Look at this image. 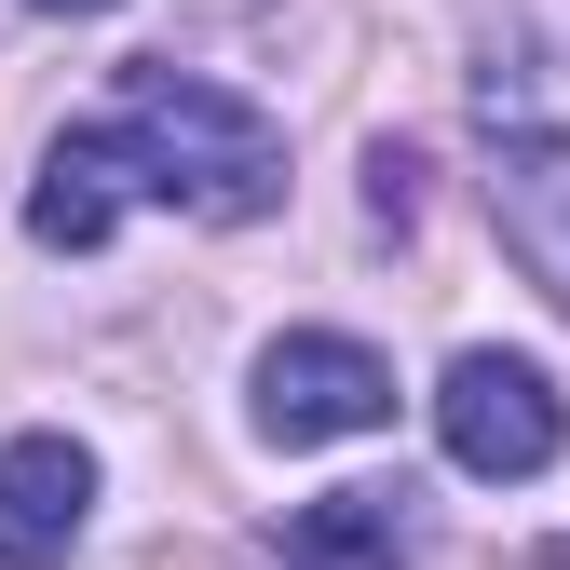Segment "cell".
I'll use <instances>...</instances> for the list:
<instances>
[{"mask_svg": "<svg viewBox=\"0 0 570 570\" xmlns=\"http://www.w3.org/2000/svg\"><path fill=\"white\" fill-rule=\"evenodd\" d=\"M367 204H381V218H407V204H421V164H407V150H367Z\"/></svg>", "mask_w": 570, "mask_h": 570, "instance_id": "52a82bcc", "label": "cell"}, {"mask_svg": "<svg viewBox=\"0 0 570 570\" xmlns=\"http://www.w3.org/2000/svg\"><path fill=\"white\" fill-rule=\"evenodd\" d=\"M285 557L299 570H407L421 517H407V489H313V503L285 517Z\"/></svg>", "mask_w": 570, "mask_h": 570, "instance_id": "8992f818", "label": "cell"}, {"mask_svg": "<svg viewBox=\"0 0 570 570\" xmlns=\"http://www.w3.org/2000/svg\"><path fill=\"white\" fill-rule=\"evenodd\" d=\"M435 435H449L462 475H543V462L570 449V407H557V381L530 367V353H449Z\"/></svg>", "mask_w": 570, "mask_h": 570, "instance_id": "3957f363", "label": "cell"}, {"mask_svg": "<svg viewBox=\"0 0 570 570\" xmlns=\"http://www.w3.org/2000/svg\"><path fill=\"white\" fill-rule=\"evenodd\" d=\"M28 14H109V0H28Z\"/></svg>", "mask_w": 570, "mask_h": 570, "instance_id": "ba28073f", "label": "cell"}, {"mask_svg": "<svg viewBox=\"0 0 570 570\" xmlns=\"http://www.w3.org/2000/svg\"><path fill=\"white\" fill-rule=\"evenodd\" d=\"M394 421V367L367 340H340V326H285L258 353V435L272 449H340V435H381Z\"/></svg>", "mask_w": 570, "mask_h": 570, "instance_id": "7a4b0ae2", "label": "cell"}, {"mask_svg": "<svg viewBox=\"0 0 570 570\" xmlns=\"http://www.w3.org/2000/svg\"><path fill=\"white\" fill-rule=\"evenodd\" d=\"M96 530V449L82 435H0V570H55Z\"/></svg>", "mask_w": 570, "mask_h": 570, "instance_id": "5b68a950", "label": "cell"}, {"mask_svg": "<svg viewBox=\"0 0 570 570\" xmlns=\"http://www.w3.org/2000/svg\"><path fill=\"white\" fill-rule=\"evenodd\" d=\"M122 204H177V218H218V232H232V218H272V204H285V136H272L232 82L122 68V96L41 150L28 232L82 258V245H109Z\"/></svg>", "mask_w": 570, "mask_h": 570, "instance_id": "6da1fadb", "label": "cell"}, {"mask_svg": "<svg viewBox=\"0 0 570 570\" xmlns=\"http://www.w3.org/2000/svg\"><path fill=\"white\" fill-rule=\"evenodd\" d=\"M489 150H503V177H489V204H503V232H517V258L557 285L570 299V136H543L530 122V96L503 82V68H489Z\"/></svg>", "mask_w": 570, "mask_h": 570, "instance_id": "277c9868", "label": "cell"}]
</instances>
